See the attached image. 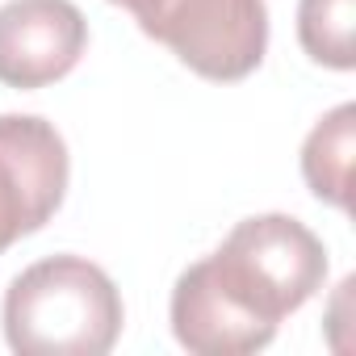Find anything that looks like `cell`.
<instances>
[{"instance_id":"8992f818","label":"cell","mask_w":356,"mask_h":356,"mask_svg":"<svg viewBox=\"0 0 356 356\" xmlns=\"http://www.w3.org/2000/svg\"><path fill=\"white\" fill-rule=\"evenodd\" d=\"M172 331L181 348L197 356H252L273 343L277 327L239 306L222 281L214 277L210 260H197L181 273L172 289Z\"/></svg>"},{"instance_id":"52a82bcc","label":"cell","mask_w":356,"mask_h":356,"mask_svg":"<svg viewBox=\"0 0 356 356\" xmlns=\"http://www.w3.org/2000/svg\"><path fill=\"white\" fill-rule=\"evenodd\" d=\"M352 143H356V105H335L302 143V176L318 202L348 210L352 189Z\"/></svg>"},{"instance_id":"7a4b0ae2","label":"cell","mask_w":356,"mask_h":356,"mask_svg":"<svg viewBox=\"0 0 356 356\" xmlns=\"http://www.w3.org/2000/svg\"><path fill=\"white\" fill-rule=\"evenodd\" d=\"M206 260L222 289L273 327L298 306H306L327 277L323 239L289 214L243 218Z\"/></svg>"},{"instance_id":"3957f363","label":"cell","mask_w":356,"mask_h":356,"mask_svg":"<svg viewBox=\"0 0 356 356\" xmlns=\"http://www.w3.org/2000/svg\"><path fill=\"white\" fill-rule=\"evenodd\" d=\"M206 80H243L268 51L264 0H109Z\"/></svg>"},{"instance_id":"277c9868","label":"cell","mask_w":356,"mask_h":356,"mask_svg":"<svg viewBox=\"0 0 356 356\" xmlns=\"http://www.w3.org/2000/svg\"><path fill=\"white\" fill-rule=\"evenodd\" d=\"M67 193V143L38 113H0V252L34 235Z\"/></svg>"},{"instance_id":"5b68a950","label":"cell","mask_w":356,"mask_h":356,"mask_svg":"<svg viewBox=\"0 0 356 356\" xmlns=\"http://www.w3.org/2000/svg\"><path fill=\"white\" fill-rule=\"evenodd\" d=\"M88 47V22L72 0L0 5V84L42 88L63 80Z\"/></svg>"},{"instance_id":"6da1fadb","label":"cell","mask_w":356,"mask_h":356,"mask_svg":"<svg viewBox=\"0 0 356 356\" xmlns=\"http://www.w3.org/2000/svg\"><path fill=\"white\" fill-rule=\"evenodd\" d=\"M122 335V293L84 256H47L5 293V339L17 356H105Z\"/></svg>"},{"instance_id":"ba28073f","label":"cell","mask_w":356,"mask_h":356,"mask_svg":"<svg viewBox=\"0 0 356 356\" xmlns=\"http://www.w3.org/2000/svg\"><path fill=\"white\" fill-rule=\"evenodd\" d=\"M352 26H356V0H302L298 5L302 51L323 67H335V72L356 67Z\"/></svg>"}]
</instances>
